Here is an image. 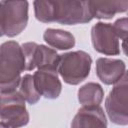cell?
Segmentation results:
<instances>
[{
  "mask_svg": "<svg viewBox=\"0 0 128 128\" xmlns=\"http://www.w3.org/2000/svg\"><path fill=\"white\" fill-rule=\"evenodd\" d=\"M34 14L43 23L76 25L90 22L88 0H35Z\"/></svg>",
  "mask_w": 128,
  "mask_h": 128,
  "instance_id": "obj_1",
  "label": "cell"
},
{
  "mask_svg": "<svg viewBox=\"0 0 128 128\" xmlns=\"http://www.w3.org/2000/svg\"><path fill=\"white\" fill-rule=\"evenodd\" d=\"M25 70L22 47L16 41L0 45V92L16 90Z\"/></svg>",
  "mask_w": 128,
  "mask_h": 128,
  "instance_id": "obj_2",
  "label": "cell"
},
{
  "mask_svg": "<svg viewBox=\"0 0 128 128\" xmlns=\"http://www.w3.org/2000/svg\"><path fill=\"white\" fill-rule=\"evenodd\" d=\"M27 0L0 1V37L19 35L28 23Z\"/></svg>",
  "mask_w": 128,
  "mask_h": 128,
  "instance_id": "obj_3",
  "label": "cell"
},
{
  "mask_svg": "<svg viewBox=\"0 0 128 128\" xmlns=\"http://www.w3.org/2000/svg\"><path fill=\"white\" fill-rule=\"evenodd\" d=\"M92 64L91 56L85 51H72L59 55L58 73L70 85H78L90 74Z\"/></svg>",
  "mask_w": 128,
  "mask_h": 128,
  "instance_id": "obj_4",
  "label": "cell"
},
{
  "mask_svg": "<svg viewBox=\"0 0 128 128\" xmlns=\"http://www.w3.org/2000/svg\"><path fill=\"white\" fill-rule=\"evenodd\" d=\"M0 119L5 127H21L29 122L25 99L19 91L0 92Z\"/></svg>",
  "mask_w": 128,
  "mask_h": 128,
  "instance_id": "obj_5",
  "label": "cell"
},
{
  "mask_svg": "<svg viewBox=\"0 0 128 128\" xmlns=\"http://www.w3.org/2000/svg\"><path fill=\"white\" fill-rule=\"evenodd\" d=\"M128 77H123L114 84L105 100V109L109 119L117 125L128 124Z\"/></svg>",
  "mask_w": 128,
  "mask_h": 128,
  "instance_id": "obj_6",
  "label": "cell"
},
{
  "mask_svg": "<svg viewBox=\"0 0 128 128\" xmlns=\"http://www.w3.org/2000/svg\"><path fill=\"white\" fill-rule=\"evenodd\" d=\"M21 47L25 59V70L31 71L37 68L39 70L57 71L59 55L54 49L35 42L24 43Z\"/></svg>",
  "mask_w": 128,
  "mask_h": 128,
  "instance_id": "obj_7",
  "label": "cell"
},
{
  "mask_svg": "<svg viewBox=\"0 0 128 128\" xmlns=\"http://www.w3.org/2000/svg\"><path fill=\"white\" fill-rule=\"evenodd\" d=\"M91 40L94 49L101 54L118 55L120 53L119 37L110 23H96L91 29Z\"/></svg>",
  "mask_w": 128,
  "mask_h": 128,
  "instance_id": "obj_8",
  "label": "cell"
},
{
  "mask_svg": "<svg viewBox=\"0 0 128 128\" xmlns=\"http://www.w3.org/2000/svg\"><path fill=\"white\" fill-rule=\"evenodd\" d=\"M35 87L46 99H56L59 97L62 84L58 78V71L55 70H37L33 75Z\"/></svg>",
  "mask_w": 128,
  "mask_h": 128,
  "instance_id": "obj_9",
  "label": "cell"
},
{
  "mask_svg": "<svg viewBox=\"0 0 128 128\" xmlns=\"http://www.w3.org/2000/svg\"><path fill=\"white\" fill-rule=\"evenodd\" d=\"M126 73V65L120 59L98 58L96 61V74L106 85L117 83Z\"/></svg>",
  "mask_w": 128,
  "mask_h": 128,
  "instance_id": "obj_10",
  "label": "cell"
},
{
  "mask_svg": "<svg viewBox=\"0 0 128 128\" xmlns=\"http://www.w3.org/2000/svg\"><path fill=\"white\" fill-rule=\"evenodd\" d=\"M72 127H106L107 119L99 105L83 106L74 116Z\"/></svg>",
  "mask_w": 128,
  "mask_h": 128,
  "instance_id": "obj_11",
  "label": "cell"
},
{
  "mask_svg": "<svg viewBox=\"0 0 128 128\" xmlns=\"http://www.w3.org/2000/svg\"><path fill=\"white\" fill-rule=\"evenodd\" d=\"M88 4L92 17L98 19H111L128 9V0H88Z\"/></svg>",
  "mask_w": 128,
  "mask_h": 128,
  "instance_id": "obj_12",
  "label": "cell"
},
{
  "mask_svg": "<svg viewBox=\"0 0 128 128\" xmlns=\"http://www.w3.org/2000/svg\"><path fill=\"white\" fill-rule=\"evenodd\" d=\"M43 38L48 45L59 50H68L75 46L74 36L65 30L48 28L45 30Z\"/></svg>",
  "mask_w": 128,
  "mask_h": 128,
  "instance_id": "obj_13",
  "label": "cell"
},
{
  "mask_svg": "<svg viewBox=\"0 0 128 128\" xmlns=\"http://www.w3.org/2000/svg\"><path fill=\"white\" fill-rule=\"evenodd\" d=\"M104 97V91L100 84L89 82L78 90V101L82 106L100 105Z\"/></svg>",
  "mask_w": 128,
  "mask_h": 128,
  "instance_id": "obj_14",
  "label": "cell"
},
{
  "mask_svg": "<svg viewBox=\"0 0 128 128\" xmlns=\"http://www.w3.org/2000/svg\"><path fill=\"white\" fill-rule=\"evenodd\" d=\"M18 87H19L20 94L23 96L25 101H27L29 104L34 105L40 100L41 96H40V94L38 93V91H37V89L35 87L32 75L25 74L21 78Z\"/></svg>",
  "mask_w": 128,
  "mask_h": 128,
  "instance_id": "obj_15",
  "label": "cell"
},
{
  "mask_svg": "<svg viewBox=\"0 0 128 128\" xmlns=\"http://www.w3.org/2000/svg\"><path fill=\"white\" fill-rule=\"evenodd\" d=\"M127 18L123 17V18H119L115 21V23L113 24V28L117 34V36L119 37V39L122 40L123 44H122V48L124 50V53H126V48H125V43L127 40V33H128V29H127Z\"/></svg>",
  "mask_w": 128,
  "mask_h": 128,
  "instance_id": "obj_16",
  "label": "cell"
}]
</instances>
